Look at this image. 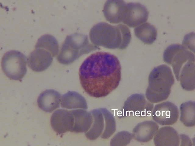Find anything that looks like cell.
Returning <instances> with one entry per match:
<instances>
[{
  "label": "cell",
  "instance_id": "obj_11",
  "mask_svg": "<svg viewBox=\"0 0 195 146\" xmlns=\"http://www.w3.org/2000/svg\"><path fill=\"white\" fill-rule=\"evenodd\" d=\"M74 123V116L71 110L58 109L53 113L51 118L52 129L59 134L68 131L72 132Z\"/></svg>",
  "mask_w": 195,
  "mask_h": 146
},
{
  "label": "cell",
  "instance_id": "obj_25",
  "mask_svg": "<svg viewBox=\"0 0 195 146\" xmlns=\"http://www.w3.org/2000/svg\"><path fill=\"white\" fill-rule=\"evenodd\" d=\"M179 137L181 140V146H192V145L191 140L187 135L182 134L180 135Z\"/></svg>",
  "mask_w": 195,
  "mask_h": 146
},
{
  "label": "cell",
  "instance_id": "obj_13",
  "mask_svg": "<svg viewBox=\"0 0 195 146\" xmlns=\"http://www.w3.org/2000/svg\"><path fill=\"white\" fill-rule=\"evenodd\" d=\"M126 5L123 0H107L104 4L103 12L106 19L112 23L122 22Z\"/></svg>",
  "mask_w": 195,
  "mask_h": 146
},
{
  "label": "cell",
  "instance_id": "obj_5",
  "mask_svg": "<svg viewBox=\"0 0 195 146\" xmlns=\"http://www.w3.org/2000/svg\"><path fill=\"white\" fill-rule=\"evenodd\" d=\"M90 112L93 122L89 130L85 133L86 137L90 140H95L100 136L103 139L109 138L116 129L112 115L105 108L94 109Z\"/></svg>",
  "mask_w": 195,
  "mask_h": 146
},
{
  "label": "cell",
  "instance_id": "obj_19",
  "mask_svg": "<svg viewBox=\"0 0 195 146\" xmlns=\"http://www.w3.org/2000/svg\"><path fill=\"white\" fill-rule=\"evenodd\" d=\"M61 105L62 108L69 109L87 108L85 98L78 92L73 91H69L62 96Z\"/></svg>",
  "mask_w": 195,
  "mask_h": 146
},
{
  "label": "cell",
  "instance_id": "obj_16",
  "mask_svg": "<svg viewBox=\"0 0 195 146\" xmlns=\"http://www.w3.org/2000/svg\"><path fill=\"white\" fill-rule=\"evenodd\" d=\"M61 95L53 89H47L39 95L37 100L39 107L43 111L51 113L59 107Z\"/></svg>",
  "mask_w": 195,
  "mask_h": 146
},
{
  "label": "cell",
  "instance_id": "obj_14",
  "mask_svg": "<svg viewBox=\"0 0 195 146\" xmlns=\"http://www.w3.org/2000/svg\"><path fill=\"white\" fill-rule=\"evenodd\" d=\"M159 126L154 121L146 120L138 123L133 128L132 137L137 141L146 142L154 137Z\"/></svg>",
  "mask_w": 195,
  "mask_h": 146
},
{
  "label": "cell",
  "instance_id": "obj_1",
  "mask_svg": "<svg viewBox=\"0 0 195 146\" xmlns=\"http://www.w3.org/2000/svg\"><path fill=\"white\" fill-rule=\"evenodd\" d=\"M79 77L81 85L88 95L96 98L105 97L119 84L121 79L120 61L110 53L96 52L83 62Z\"/></svg>",
  "mask_w": 195,
  "mask_h": 146
},
{
  "label": "cell",
  "instance_id": "obj_10",
  "mask_svg": "<svg viewBox=\"0 0 195 146\" xmlns=\"http://www.w3.org/2000/svg\"><path fill=\"white\" fill-rule=\"evenodd\" d=\"M149 13L147 9L140 3H126L122 22L130 27H134L145 23Z\"/></svg>",
  "mask_w": 195,
  "mask_h": 146
},
{
  "label": "cell",
  "instance_id": "obj_20",
  "mask_svg": "<svg viewBox=\"0 0 195 146\" xmlns=\"http://www.w3.org/2000/svg\"><path fill=\"white\" fill-rule=\"evenodd\" d=\"M134 31L136 37L146 44H152L157 38L156 29L148 23H145L135 27Z\"/></svg>",
  "mask_w": 195,
  "mask_h": 146
},
{
  "label": "cell",
  "instance_id": "obj_3",
  "mask_svg": "<svg viewBox=\"0 0 195 146\" xmlns=\"http://www.w3.org/2000/svg\"><path fill=\"white\" fill-rule=\"evenodd\" d=\"M174 82L169 67L162 64L154 68L149 76L145 93L147 100L152 103H157L166 100L170 95Z\"/></svg>",
  "mask_w": 195,
  "mask_h": 146
},
{
  "label": "cell",
  "instance_id": "obj_17",
  "mask_svg": "<svg viewBox=\"0 0 195 146\" xmlns=\"http://www.w3.org/2000/svg\"><path fill=\"white\" fill-rule=\"evenodd\" d=\"M74 118V123L72 132L86 133L91 127L93 117L91 112L82 109L71 110Z\"/></svg>",
  "mask_w": 195,
  "mask_h": 146
},
{
  "label": "cell",
  "instance_id": "obj_4",
  "mask_svg": "<svg viewBox=\"0 0 195 146\" xmlns=\"http://www.w3.org/2000/svg\"><path fill=\"white\" fill-rule=\"evenodd\" d=\"M98 48L90 43L87 35L75 33L66 37L57 60L61 64H70L83 55Z\"/></svg>",
  "mask_w": 195,
  "mask_h": 146
},
{
  "label": "cell",
  "instance_id": "obj_15",
  "mask_svg": "<svg viewBox=\"0 0 195 146\" xmlns=\"http://www.w3.org/2000/svg\"><path fill=\"white\" fill-rule=\"evenodd\" d=\"M180 139L177 132L174 128L165 126L158 129L154 137V142L157 146H178Z\"/></svg>",
  "mask_w": 195,
  "mask_h": 146
},
{
  "label": "cell",
  "instance_id": "obj_7",
  "mask_svg": "<svg viewBox=\"0 0 195 146\" xmlns=\"http://www.w3.org/2000/svg\"><path fill=\"white\" fill-rule=\"evenodd\" d=\"M165 62L171 65L177 81L180 71L189 61H195V55L182 45L172 44L165 50L163 55Z\"/></svg>",
  "mask_w": 195,
  "mask_h": 146
},
{
  "label": "cell",
  "instance_id": "obj_9",
  "mask_svg": "<svg viewBox=\"0 0 195 146\" xmlns=\"http://www.w3.org/2000/svg\"><path fill=\"white\" fill-rule=\"evenodd\" d=\"M153 120L160 125H172L177 121L179 116L177 107L172 103L167 101L156 104L151 114Z\"/></svg>",
  "mask_w": 195,
  "mask_h": 146
},
{
  "label": "cell",
  "instance_id": "obj_18",
  "mask_svg": "<svg viewBox=\"0 0 195 146\" xmlns=\"http://www.w3.org/2000/svg\"><path fill=\"white\" fill-rule=\"evenodd\" d=\"M178 81L184 90L191 91L195 89V61H188L183 67Z\"/></svg>",
  "mask_w": 195,
  "mask_h": 146
},
{
  "label": "cell",
  "instance_id": "obj_23",
  "mask_svg": "<svg viewBox=\"0 0 195 146\" xmlns=\"http://www.w3.org/2000/svg\"><path fill=\"white\" fill-rule=\"evenodd\" d=\"M132 137L130 132L121 131L117 133L112 138L110 142L112 146H125L129 143Z\"/></svg>",
  "mask_w": 195,
  "mask_h": 146
},
{
  "label": "cell",
  "instance_id": "obj_8",
  "mask_svg": "<svg viewBox=\"0 0 195 146\" xmlns=\"http://www.w3.org/2000/svg\"><path fill=\"white\" fill-rule=\"evenodd\" d=\"M153 108V103L147 100L143 94H135L125 102L121 115L123 117L149 116L151 115Z\"/></svg>",
  "mask_w": 195,
  "mask_h": 146
},
{
  "label": "cell",
  "instance_id": "obj_21",
  "mask_svg": "<svg viewBox=\"0 0 195 146\" xmlns=\"http://www.w3.org/2000/svg\"><path fill=\"white\" fill-rule=\"evenodd\" d=\"M180 120L185 126L191 127L195 124V104L194 101H189L180 105Z\"/></svg>",
  "mask_w": 195,
  "mask_h": 146
},
{
  "label": "cell",
  "instance_id": "obj_6",
  "mask_svg": "<svg viewBox=\"0 0 195 146\" xmlns=\"http://www.w3.org/2000/svg\"><path fill=\"white\" fill-rule=\"evenodd\" d=\"M26 56L18 50L6 52L1 62L2 71L6 76L14 80L20 81L25 75L27 71Z\"/></svg>",
  "mask_w": 195,
  "mask_h": 146
},
{
  "label": "cell",
  "instance_id": "obj_12",
  "mask_svg": "<svg viewBox=\"0 0 195 146\" xmlns=\"http://www.w3.org/2000/svg\"><path fill=\"white\" fill-rule=\"evenodd\" d=\"M54 57L48 50L42 48H36L28 57V65L34 71L41 72L51 65Z\"/></svg>",
  "mask_w": 195,
  "mask_h": 146
},
{
  "label": "cell",
  "instance_id": "obj_22",
  "mask_svg": "<svg viewBox=\"0 0 195 146\" xmlns=\"http://www.w3.org/2000/svg\"><path fill=\"white\" fill-rule=\"evenodd\" d=\"M42 48L49 51L54 57L58 54L59 45L56 39L52 35L46 34L41 36L38 40L35 48Z\"/></svg>",
  "mask_w": 195,
  "mask_h": 146
},
{
  "label": "cell",
  "instance_id": "obj_24",
  "mask_svg": "<svg viewBox=\"0 0 195 146\" xmlns=\"http://www.w3.org/2000/svg\"><path fill=\"white\" fill-rule=\"evenodd\" d=\"M191 37L189 36V34L185 36L183 41L182 45L187 49L193 52L194 53V36Z\"/></svg>",
  "mask_w": 195,
  "mask_h": 146
},
{
  "label": "cell",
  "instance_id": "obj_2",
  "mask_svg": "<svg viewBox=\"0 0 195 146\" xmlns=\"http://www.w3.org/2000/svg\"><path fill=\"white\" fill-rule=\"evenodd\" d=\"M89 36L95 46L112 49L126 48L131 38L130 31L126 25L113 26L105 22L94 25L90 30Z\"/></svg>",
  "mask_w": 195,
  "mask_h": 146
}]
</instances>
